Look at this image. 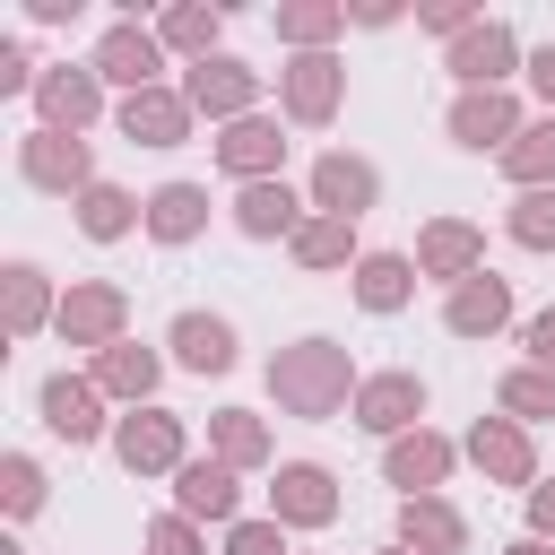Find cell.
I'll list each match as a JSON object with an SVG mask.
<instances>
[{
	"label": "cell",
	"instance_id": "14",
	"mask_svg": "<svg viewBox=\"0 0 555 555\" xmlns=\"http://www.w3.org/2000/svg\"><path fill=\"white\" fill-rule=\"evenodd\" d=\"M165 356H173L182 373L217 382V373H234V364H243V338H234V321H225V312H208V304H182V312L165 321Z\"/></svg>",
	"mask_w": 555,
	"mask_h": 555
},
{
	"label": "cell",
	"instance_id": "31",
	"mask_svg": "<svg viewBox=\"0 0 555 555\" xmlns=\"http://www.w3.org/2000/svg\"><path fill=\"white\" fill-rule=\"evenodd\" d=\"M69 217H78V234H87V243H130V234H147V199H139V191H121V182L78 191V199H69Z\"/></svg>",
	"mask_w": 555,
	"mask_h": 555
},
{
	"label": "cell",
	"instance_id": "18",
	"mask_svg": "<svg viewBox=\"0 0 555 555\" xmlns=\"http://www.w3.org/2000/svg\"><path fill=\"white\" fill-rule=\"evenodd\" d=\"M486 269V225L477 217H425V234H416V278H442V295L451 286H468Z\"/></svg>",
	"mask_w": 555,
	"mask_h": 555
},
{
	"label": "cell",
	"instance_id": "6",
	"mask_svg": "<svg viewBox=\"0 0 555 555\" xmlns=\"http://www.w3.org/2000/svg\"><path fill=\"white\" fill-rule=\"evenodd\" d=\"M52 338H61V347H87V356L121 347V338H130V295H121L113 278H69V286H61Z\"/></svg>",
	"mask_w": 555,
	"mask_h": 555
},
{
	"label": "cell",
	"instance_id": "24",
	"mask_svg": "<svg viewBox=\"0 0 555 555\" xmlns=\"http://www.w3.org/2000/svg\"><path fill=\"white\" fill-rule=\"evenodd\" d=\"M165 347H147V338H121V347H104L87 373H95V390L113 399V408H156V382H165Z\"/></svg>",
	"mask_w": 555,
	"mask_h": 555
},
{
	"label": "cell",
	"instance_id": "23",
	"mask_svg": "<svg viewBox=\"0 0 555 555\" xmlns=\"http://www.w3.org/2000/svg\"><path fill=\"white\" fill-rule=\"evenodd\" d=\"M512 321H520V304H512V278H494V269H477L468 286L442 295V330L468 338V347H477V338H503Z\"/></svg>",
	"mask_w": 555,
	"mask_h": 555
},
{
	"label": "cell",
	"instance_id": "44",
	"mask_svg": "<svg viewBox=\"0 0 555 555\" xmlns=\"http://www.w3.org/2000/svg\"><path fill=\"white\" fill-rule=\"evenodd\" d=\"M520 78H529V95H538V113H555V43H538Z\"/></svg>",
	"mask_w": 555,
	"mask_h": 555
},
{
	"label": "cell",
	"instance_id": "11",
	"mask_svg": "<svg viewBox=\"0 0 555 555\" xmlns=\"http://www.w3.org/2000/svg\"><path fill=\"white\" fill-rule=\"evenodd\" d=\"M17 182H26V191H52V199H78V191H95L104 173H95V147H87V139H69V130H26V139H17Z\"/></svg>",
	"mask_w": 555,
	"mask_h": 555
},
{
	"label": "cell",
	"instance_id": "37",
	"mask_svg": "<svg viewBox=\"0 0 555 555\" xmlns=\"http://www.w3.org/2000/svg\"><path fill=\"white\" fill-rule=\"evenodd\" d=\"M503 234H512L520 251H555V191H512Z\"/></svg>",
	"mask_w": 555,
	"mask_h": 555
},
{
	"label": "cell",
	"instance_id": "29",
	"mask_svg": "<svg viewBox=\"0 0 555 555\" xmlns=\"http://www.w3.org/2000/svg\"><path fill=\"white\" fill-rule=\"evenodd\" d=\"M208 182H156L147 191V243H165V251H182V243H199L208 234Z\"/></svg>",
	"mask_w": 555,
	"mask_h": 555
},
{
	"label": "cell",
	"instance_id": "16",
	"mask_svg": "<svg viewBox=\"0 0 555 555\" xmlns=\"http://www.w3.org/2000/svg\"><path fill=\"white\" fill-rule=\"evenodd\" d=\"M460 460H468V451H460L451 434H434V425H416V434H399V442H382V486H399V503H416V494H442Z\"/></svg>",
	"mask_w": 555,
	"mask_h": 555
},
{
	"label": "cell",
	"instance_id": "3",
	"mask_svg": "<svg viewBox=\"0 0 555 555\" xmlns=\"http://www.w3.org/2000/svg\"><path fill=\"white\" fill-rule=\"evenodd\" d=\"M338 113H347V61L338 52H286V69H278V121L330 130Z\"/></svg>",
	"mask_w": 555,
	"mask_h": 555
},
{
	"label": "cell",
	"instance_id": "1",
	"mask_svg": "<svg viewBox=\"0 0 555 555\" xmlns=\"http://www.w3.org/2000/svg\"><path fill=\"white\" fill-rule=\"evenodd\" d=\"M356 390H364V373H356V356H347L330 330H304V338H286V347L269 356V408L295 416V425H330V416H347Z\"/></svg>",
	"mask_w": 555,
	"mask_h": 555
},
{
	"label": "cell",
	"instance_id": "47",
	"mask_svg": "<svg viewBox=\"0 0 555 555\" xmlns=\"http://www.w3.org/2000/svg\"><path fill=\"white\" fill-rule=\"evenodd\" d=\"M382 555H408V546H382Z\"/></svg>",
	"mask_w": 555,
	"mask_h": 555
},
{
	"label": "cell",
	"instance_id": "5",
	"mask_svg": "<svg viewBox=\"0 0 555 555\" xmlns=\"http://www.w3.org/2000/svg\"><path fill=\"white\" fill-rule=\"evenodd\" d=\"M304 199H312V217H347V225H364V217L382 208V165L356 156V147H321L312 173H304Z\"/></svg>",
	"mask_w": 555,
	"mask_h": 555
},
{
	"label": "cell",
	"instance_id": "34",
	"mask_svg": "<svg viewBox=\"0 0 555 555\" xmlns=\"http://www.w3.org/2000/svg\"><path fill=\"white\" fill-rule=\"evenodd\" d=\"M494 165H503V182H512V191H555V113H538V121H529Z\"/></svg>",
	"mask_w": 555,
	"mask_h": 555
},
{
	"label": "cell",
	"instance_id": "26",
	"mask_svg": "<svg viewBox=\"0 0 555 555\" xmlns=\"http://www.w3.org/2000/svg\"><path fill=\"white\" fill-rule=\"evenodd\" d=\"M390 546H408V555H468V512L451 494H416V503H399Z\"/></svg>",
	"mask_w": 555,
	"mask_h": 555
},
{
	"label": "cell",
	"instance_id": "4",
	"mask_svg": "<svg viewBox=\"0 0 555 555\" xmlns=\"http://www.w3.org/2000/svg\"><path fill=\"white\" fill-rule=\"evenodd\" d=\"M165 43H156V26H139V17H113L104 35H95V52H87V69L113 87V104L121 95H147V87H165Z\"/></svg>",
	"mask_w": 555,
	"mask_h": 555
},
{
	"label": "cell",
	"instance_id": "33",
	"mask_svg": "<svg viewBox=\"0 0 555 555\" xmlns=\"http://www.w3.org/2000/svg\"><path fill=\"white\" fill-rule=\"evenodd\" d=\"M286 251H295V269H312V278H330V269H356V260H364V243H356V225H347V217H304V234H295Z\"/></svg>",
	"mask_w": 555,
	"mask_h": 555
},
{
	"label": "cell",
	"instance_id": "43",
	"mask_svg": "<svg viewBox=\"0 0 555 555\" xmlns=\"http://www.w3.org/2000/svg\"><path fill=\"white\" fill-rule=\"evenodd\" d=\"M520 503H529V529H520V538H546V546H555V477H538Z\"/></svg>",
	"mask_w": 555,
	"mask_h": 555
},
{
	"label": "cell",
	"instance_id": "38",
	"mask_svg": "<svg viewBox=\"0 0 555 555\" xmlns=\"http://www.w3.org/2000/svg\"><path fill=\"white\" fill-rule=\"evenodd\" d=\"M139 546H147V555H208V538H199V520H182V512H156Z\"/></svg>",
	"mask_w": 555,
	"mask_h": 555
},
{
	"label": "cell",
	"instance_id": "35",
	"mask_svg": "<svg viewBox=\"0 0 555 555\" xmlns=\"http://www.w3.org/2000/svg\"><path fill=\"white\" fill-rule=\"evenodd\" d=\"M494 408H503L512 425H546V416H555V373H538V364H512V373L494 382Z\"/></svg>",
	"mask_w": 555,
	"mask_h": 555
},
{
	"label": "cell",
	"instance_id": "32",
	"mask_svg": "<svg viewBox=\"0 0 555 555\" xmlns=\"http://www.w3.org/2000/svg\"><path fill=\"white\" fill-rule=\"evenodd\" d=\"M269 26H278L286 52H330V43L347 35V0H278Z\"/></svg>",
	"mask_w": 555,
	"mask_h": 555
},
{
	"label": "cell",
	"instance_id": "30",
	"mask_svg": "<svg viewBox=\"0 0 555 555\" xmlns=\"http://www.w3.org/2000/svg\"><path fill=\"white\" fill-rule=\"evenodd\" d=\"M208 460H225V468H269L278 460V434H269V416L260 408H208Z\"/></svg>",
	"mask_w": 555,
	"mask_h": 555
},
{
	"label": "cell",
	"instance_id": "7",
	"mask_svg": "<svg viewBox=\"0 0 555 555\" xmlns=\"http://www.w3.org/2000/svg\"><path fill=\"white\" fill-rule=\"evenodd\" d=\"M104 408H113V399L95 390V373H43V382H35V416H43V434L69 442V451L113 442V416H104Z\"/></svg>",
	"mask_w": 555,
	"mask_h": 555
},
{
	"label": "cell",
	"instance_id": "19",
	"mask_svg": "<svg viewBox=\"0 0 555 555\" xmlns=\"http://www.w3.org/2000/svg\"><path fill=\"white\" fill-rule=\"evenodd\" d=\"M113 130H121L130 147H182V139L199 130V113H191L182 87H147V95H121V104H113Z\"/></svg>",
	"mask_w": 555,
	"mask_h": 555
},
{
	"label": "cell",
	"instance_id": "40",
	"mask_svg": "<svg viewBox=\"0 0 555 555\" xmlns=\"http://www.w3.org/2000/svg\"><path fill=\"white\" fill-rule=\"evenodd\" d=\"M477 17H486V9H468V0H425V9H416V26H425V35H442V43H460Z\"/></svg>",
	"mask_w": 555,
	"mask_h": 555
},
{
	"label": "cell",
	"instance_id": "12",
	"mask_svg": "<svg viewBox=\"0 0 555 555\" xmlns=\"http://www.w3.org/2000/svg\"><path fill=\"white\" fill-rule=\"evenodd\" d=\"M425 399H434V390H425V373H416V364H382V373H364V390H356V408H347V416H356L373 442H399V434H416V425H425Z\"/></svg>",
	"mask_w": 555,
	"mask_h": 555
},
{
	"label": "cell",
	"instance_id": "28",
	"mask_svg": "<svg viewBox=\"0 0 555 555\" xmlns=\"http://www.w3.org/2000/svg\"><path fill=\"white\" fill-rule=\"evenodd\" d=\"M347 295H356L373 321L408 312V304H416V251H364V260L347 269Z\"/></svg>",
	"mask_w": 555,
	"mask_h": 555
},
{
	"label": "cell",
	"instance_id": "46",
	"mask_svg": "<svg viewBox=\"0 0 555 555\" xmlns=\"http://www.w3.org/2000/svg\"><path fill=\"white\" fill-rule=\"evenodd\" d=\"M503 555H555V546H546V538H512Z\"/></svg>",
	"mask_w": 555,
	"mask_h": 555
},
{
	"label": "cell",
	"instance_id": "15",
	"mask_svg": "<svg viewBox=\"0 0 555 555\" xmlns=\"http://www.w3.org/2000/svg\"><path fill=\"white\" fill-rule=\"evenodd\" d=\"M460 451H468V468L486 477V486H538V442H529V425H512L503 408L494 416H477L468 434H460Z\"/></svg>",
	"mask_w": 555,
	"mask_h": 555
},
{
	"label": "cell",
	"instance_id": "39",
	"mask_svg": "<svg viewBox=\"0 0 555 555\" xmlns=\"http://www.w3.org/2000/svg\"><path fill=\"white\" fill-rule=\"evenodd\" d=\"M225 555H295V546H286V529L260 512V520H234V529H225Z\"/></svg>",
	"mask_w": 555,
	"mask_h": 555
},
{
	"label": "cell",
	"instance_id": "27",
	"mask_svg": "<svg viewBox=\"0 0 555 555\" xmlns=\"http://www.w3.org/2000/svg\"><path fill=\"white\" fill-rule=\"evenodd\" d=\"M156 43H165L182 69H199V61L225 52V9H217V0H173V9H156Z\"/></svg>",
	"mask_w": 555,
	"mask_h": 555
},
{
	"label": "cell",
	"instance_id": "45",
	"mask_svg": "<svg viewBox=\"0 0 555 555\" xmlns=\"http://www.w3.org/2000/svg\"><path fill=\"white\" fill-rule=\"evenodd\" d=\"M78 0H26V26H69Z\"/></svg>",
	"mask_w": 555,
	"mask_h": 555
},
{
	"label": "cell",
	"instance_id": "9",
	"mask_svg": "<svg viewBox=\"0 0 555 555\" xmlns=\"http://www.w3.org/2000/svg\"><path fill=\"white\" fill-rule=\"evenodd\" d=\"M529 121H538V113H529L512 87H468V95H451V113H442L451 147H468V156H503Z\"/></svg>",
	"mask_w": 555,
	"mask_h": 555
},
{
	"label": "cell",
	"instance_id": "8",
	"mask_svg": "<svg viewBox=\"0 0 555 555\" xmlns=\"http://www.w3.org/2000/svg\"><path fill=\"white\" fill-rule=\"evenodd\" d=\"M35 130H69V139H87L95 121H104V104H113V87L87 69V61H52L43 78H35Z\"/></svg>",
	"mask_w": 555,
	"mask_h": 555
},
{
	"label": "cell",
	"instance_id": "42",
	"mask_svg": "<svg viewBox=\"0 0 555 555\" xmlns=\"http://www.w3.org/2000/svg\"><path fill=\"white\" fill-rule=\"evenodd\" d=\"M35 78H43V69H35V52L9 35V43H0V95H35Z\"/></svg>",
	"mask_w": 555,
	"mask_h": 555
},
{
	"label": "cell",
	"instance_id": "13",
	"mask_svg": "<svg viewBox=\"0 0 555 555\" xmlns=\"http://www.w3.org/2000/svg\"><path fill=\"white\" fill-rule=\"evenodd\" d=\"M182 95H191V113L199 121H251L260 113V95H269V78L251 69V61H234V52H217V61H199V69H182Z\"/></svg>",
	"mask_w": 555,
	"mask_h": 555
},
{
	"label": "cell",
	"instance_id": "20",
	"mask_svg": "<svg viewBox=\"0 0 555 555\" xmlns=\"http://www.w3.org/2000/svg\"><path fill=\"white\" fill-rule=\"evenodd\" d=\"M217 173H234V191H243V182H278V173H286V130H278V113L225 121V130H217Z\"/></svg>",
	"mask_w": 555,
	"mask_h": 555
},
{
	"label": "cell",
	"instance_id": "10",
	"mask_svg": "<svg viewBox=\"0 0 555 555\" xmlns=\"http://www.w3.org/2000/svg\"><path fill=\"white\" fill-rule=\"evenodd\" d=\"M442 69L460 78V95H468V87H512V78L529 69L520 26H512V17H477L460 43H442Z\"/></svg>",
	"mask_w": 555,
	"mask_h": 555
},
{
	"label": "cell",
	"instance_id": "2",
	"mask_svg": "<svg viewBox=\"0 0 555 555\" xmlns=\"http://www.w3.org/2000/svg\"><path fill=\"white\" fill-rule=\"evenodd\" d=\"M113 460H121V477H182V460H199L191 451V416H173L165 399L156 408H121L113 416Z\"/></svg>",
	"mask_w": 555,
	"mask_h": 555
},
{
	"label": "cell",
	"instance_id": "17",
	"mask_svg": "<svg viewBox=\"0 0 555 555\" xmlns=\"http://www.w3.org/2000/svg\"><path fill=\"white\" fill-rule=\"evenodd\" d=\"M338 512H347V494L321 460H278V477H269V520L278 529H330Z\"/></svg>",
	"mask_w": 555,
	"mask_h": 555
},
{
	"label": "cell",
	"instance_id": "25",
	"mask_svg": "<svg viewBox=\"0 0 555 555\" xmlns=\"http://www.w3.org/2000/svg\"><path fill=\"white\" fill-rule=\"evenodd\" d=\"M173 512L182 520H217V529H234L243 520V468H225V460H182V477H173Z\"/></svg>",
	"mask_w": 555,
	"mask_h": 555
},
{
	"label": "cell",
	"instance_id": "36",
	"mask_svg": "<svg viewBox=\"0 0 555 555\" xmlns=\"http://www.w3.org/2000/svg\"><path fill=\"white\" fill-rule=\"evenodd\" d=\"M43 503H52L43 460H35V451H9V460H0V512H9V520H35Z\"/></svg>",
	"mask_w": 555,
	"mask_h": 555
},
{
	"label": "cell",
	"instance_id": "21",
	"mask_svg": "<svg viewBox=\"0 0 555 555\" xmlns=\"http://www.w3.org/2000/svg\"><path fill=\"white\" fill-rule=\"evenodd\" d=\"M304 217H312V199L278 173V182H243L234 191V234L243 243H295L304 234Z\"/></svg>",
	"mask_w": 555,
	"mask_h": 555
},
{
	"label": "cell",
	"instance_id": "41",
	"mask_svg": "<svg viewBox=\"0 0 555 555\" xmlns=\"http://www.w3.org/2000/svg\"><path fill=\"white\" fill-rule=\"evenodd\" d=\"M520 364H538V373H555V304L520 321Z\"/></svg>",
	"mask_w": 555,
	"mask_h": 555
},
{
	"label": "cell",
	"instance_id": "22",
	"mask_svg": "<svg viewBox=\"0 0 555 555\" xmlns=\"http://www.w3.org/2000/svg\"><path fill=\"white\" fill-rule=\"evenodd\" d=\"M61 321V286H52V269L43 260H9L0 269V330L26 347V338H43Z\"/></svg>",
	"mask_w": 555,
	"mask_h": 555
}]
</instances>
